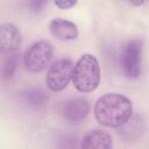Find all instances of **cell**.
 <instances>
[{
    "mask_svg": "<svg viewBox=\"0 0 149 149\" xmlns=\"http://www.w3.org/2000/svg\"><path fill=\"white\" fill-rule=\"evenodd\" d=\"M16 68H17V59L15 57V54L8 55L0 66V76L5 79L12 78L16 71Z\"/></svg>",
    "mask_w": 149,
    "mask_h": 149,
    "instance_id": "8fae6325",
    "label": "cell"
},
{
    "mask_svg": "<svg viewBox=\"0 0 149 149\" xmlns=\"http://www.w3.org/2000/svg\"><path fill=\"white\" fill-rule=\"evenodd\" d=\"M23 98H24L26 102H28V105H30L33 107H42L48 101V95L45 94V92L43 90L36 88V87L28 90L23 94Z\"/></svg>",
    "mask_w": 149,
    "mask_h": 149,
    "instance_id": "30bf717a",
    "label": "cell"
},
{
    "mask_svg": "<svg viewBox=\"0 0 149 149\" xmlns=\"http://www.w3.org/2000/svg\"><path fill=\"white\" fill-rule=\"evenodd\" d=\"M50 0H26L27 8L33 13H41L48 6Z\"/></svg>",
    "mask_w": 149,
    "mask_h": 149,
    "instance_id": "7c38bea8",
    "label": "cell"
},
{
    "mask_svg": "<svg viewBox=\"0 0 149 149\" xmlns=\"http://www.w3.org/2000/svg\"><path fill=\"white\" fill-rule=\"evenodd\" d=\"M90 109V102L86 99L71 98L61 105L59 113L65 121L70 123H78L87 118Z\"/></svg>",
    "mask_w": 149,
    "mask_h": 149,
    "instance_id": "8992f818",
    "label": "cell"
},
{
    "mask_svg": "<svg viewBox=\"0 0 149 149\" xmlns=\"http://www.w3.org/2000/svg\"><path fill=\"white\" fill-rule=\"evenodd\" d=\"M74 64L69 58H61L49 65L45 83L49 90L52 92H61L63 91L72 79Z\"/></svg>",
    "mask_w": 149,
    "mask_h": 149,
    "instance_id": "5b68a950",
    "label": "cell"
},
{
    "mask_svg": "<svg viewBox=\"0 0 149 149\" xmlns=\"http://www.w3.org/2000/svg\"><path fill=\"white\" fill-rule=\"evenodd\" d=\"M22 43L20 29L12 23L0 24V55L8 56L19 51Z\"/></svg>",
    "mask_w": 149,
    "mask_h": 149,
    "instance_id": "52a82bcc",
    "label": "cell"
},
{
    "mask_svg": "<svg viewBox=\"0 0 149 149\" xmlns=\"http://www.w3.org/2000/svg\"><path fill=\"white\" fill-rule=\"evenodd\" d=\"M127 1H128L129 3H132L133 6H137V7H139V6H142L146 0H127Z\"/></svg>",
    "mask_w": 149,
    "mask_h": 149,
    "instance_id": "5bb4252c",
    "label": "cell"
},
{
    "mask_svg": "<svg viewBox=\"0 0 149 149\" xmlns=\"http://www.w3.org/2000/svg\"><path fill=\"white\" fill-rule=\"evenodd\" d=\"M120 63L123 74L129 79H136L142 73V41H129L121 52Z\"/></svg>",
    "mask_w": 149,
    "mask_h": 149,
    "instance_id": "277c9868",
    "label": "cell"
},
{
    "mask_svg": "<svg viewBox=\"0 0 149 149\" xmlns=\"http://www.w3.org/2000/svg\"><path fill=\"white\" fill-rule=\"evenodd\" d=\"M54 56V48L49 41L42 40L33 43L23 57L24 68L33 73H37L49 66Z\"/></svg>",
    "mask_w": 149,
    "mask_h": 149,
    "instance_id": "3957f363",
    "label": "cell"
},
{
    "mask_svg": "<svg viewBox=\"0 0 149 149\" xmlns=\"http://www.w3.org/2000/svg\"><path fill=\"white\" fill-rule=\"evenodd\" d=\"M80 147L84 149H111L113 148V139L102 129H92L84 135Z\"/></svg>",
    "mask_w": 149,
    "mask_h": 149,
    "instance_id": "9c48e42d",
    "label": "cell"
},
{
    "mask_svg": "<svg viewBox=\"0 0 149 149\" xmlns=\"http://www.w3.org/2000/svg\"><path fill=\"white\" fill-rule=\"evenodd\" d=\"M49 30L57 40L61 41H72L79 35L78 27L73 22L61 17H56L50 21Z\"/></svg>",
    "mask_w": 149,
    "mask_h": 149,
    "instance_id": "ba28073f",
    "label": "cell"
},
{
    "mask_svg": "<svg viewBox=\"0 0 149 149\" xmlns=\"http://www.w3.org/2000/svg\"><path fill=\"white\" fill-rule=\"evenodd\" d=\"M95 120L108 128H119L133 114V104L129 98L120 93H106L94 104Z\"/></svg>",
    "mask_w": 149,
    "mask_h": 149,
    "instance_id": "6da1fadb",
    "label": "cell"
},
{
    "mask_svg": "<svg viewBox=\"0 0 149 149\" xmlns=\"http://www.w3.org/2000/svg\"><path fill=\"white\" fill-rule=\"evenodd\" d=\"M100 77V65L97 57L92 54H84L73 66L71 80L77 91L90 93L98 88Z\"/></svg>",
    "mask_w": 149,
    "mask_h": 149,
    "instance_id": "7a4b0ae2",
    "label": "cell"
},
{
    "mask_svg": "<svg viewBox=\"0 0 149 149\" xmlns=\"http://www.w3.org/2000/svg\"><path fill=\"white\" fill-rule=\"evenodd\" d=\"M78 0H54L55 5L59 9H70L73 6H76Z\"/></svg>",
    "mask_w": 149,
    "mask_h": 149,
    "instance_id": "4fadbf2b",
    "label": "cell"
}]
</instances>
